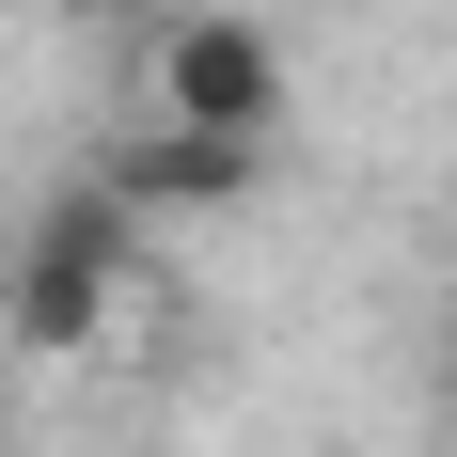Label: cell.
<instances>
[{
	"label": "cell",
	"instance_id": "cell-3",
	"mask_svg": "<svg viewBox=\"0 0 457 457\" xmlns=\"http://www.w3.org/2000/svg\"><path fill=\"white\" fill-rule=\"evenodd\" d=\"M95 174L127 189L142 221H205V205H253V189H269V142H205V127L158 111V142H111Z\"/></svg>",
	"mask_w": 457,
	"mask_h": 457
},
{
	"label": "cell",
	"instance_id": "cell-5",
	"mask_svg": "<svg viewBox=\"0 0 457 457\" xmlns=\"http://www.w3.org/2000/svg\"><path fill=\"white\" fill-rule=\"evenodd\" d=\"M0 457H16V378H0Z\"/></svg>",
	"mask_w": 457,
	"mask_h": 457
},
{
	"label": "cell",
	"instance_id": "cell-1",
	"mask_svg": "<svg viewBox=\"0 0 457 457\" xmlns=\"http://www.w3.org/2000/svg\"><path fill=\"white\" fill-rule=\"evenodd\" d=\"M142 269H158V221H142L111 174L47 189L32 237L0 253V331H16V363H95V347H111V316L142 300Z\"/></svg>",
	"mask_w": 457,
	"mask_h": 457
},
{
	"label": "cell",
	"instance_id": "cell-4",
	"mask_svg": "<svg viewBox=\"0 0 457 457\" xmlns=\"http://www.w3.org/2000/svg\"><path fill=\"white\" fill-rule=\"evenodd\" d=\"M32 16H63V32H111V16H142V0H32Z\"/></svg>",
	"mask_w": 457,
	"mask_h": 457
},
{
	"label": "cell",
	"instance_id": "cell-2",
	"mask_svg": "<svg viewBox=\"0 0 457 457\" xmlns=\"http://www.w3.org/2000/svg\"><path fill=\"white\" fill-rule=\"evenodd\" d=\"M142 95H158L174 127H205V142H284L300 63H284V32H269V16L189 0V16H158V47H142Z\"/></svg>",
	"mask_w": 457,
	"mask_h": 457
}]
</instances>
